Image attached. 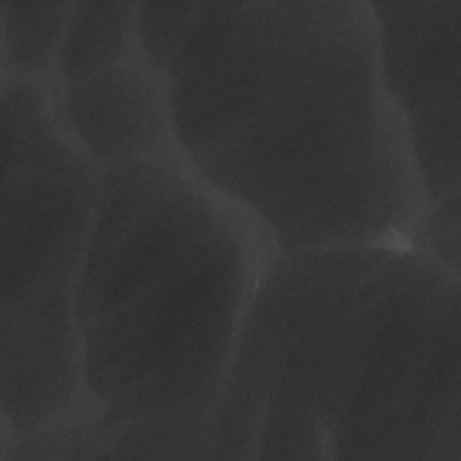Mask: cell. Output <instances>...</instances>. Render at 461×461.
Wrapping results in <instances>:
<instances>
[{
    "instance_id": "6da1fadb",
    "label": "cell",
    "mask_w": 461,
    "mask_h": 461,
    "mask_svg": "<svg viewBox=\"0 0 461 461\" xmlns=\"http://www.w3.org/2000/svg\"><path fill=\"white\" fill-rule=\"evenodd\" d=\"M166 79L182 164L274 252L407 243L423 193L371 2H202Z\"/></svg>"
},
{
    "instance_id": "7a4b0ae2",
    "label": "cell",
    "mask_w": 461,
    "mask_h": 461,
    "mask_svg": "<svg viewBox=\"0 0 461 461\" xmlns=\"http://www.w3.org/2000/svg\"><path fill=\"white\" fill-rule=\"evenodd\" d=\"M459 292L405 243L274 252L211 459L461 461Z\"/></svg>"
},
{
    "instance_id": "3957f363",
    "label": "cell",
    "mask_w": 461,
    "mask_h": 461,
    "mask_svg": "<svg viewBox=\"0 0 461 461\" xmlns=\"http://www.w3.org/2000/svg\"><path fill=\"white\" fill-rule=\"evenodd\" d=\"M272 254L180 158L101 169L74 312L83 459H211L221 389Z\"/></svg>"
},
{
    "instance_id": "277c9868",
    "label": "cell",
    "mask_w": 461,
    "mask_h": 461,
    "mask_svg": "<svg viewBox=\"0 0 461 461\" xmlns=\"http://www.w3.org/2000/svg\"><path fill=\"white\" fill-rule=\"evenodd\" d=\"M2 441L85 412L76 292L101 169L68 135L56 85L2 79Z\"/></svg>"
},
{
    "instance_id": "5b68a950",
    "label": "cell",
    "mask_w": 461,
    "mask_h": 461,
    "mask_svg": "<svg viewBox=\"0 0 461 461\" xmlns=\"http://www.w3.org/2000/svg\"><path fill=\"white\" fill-rule=\"evenodd\" d=\"M371 11L423 202L459 191L461 0L371 2Z\"/></svg>"
},
{
    "instance_id": "8992f818",
    "label": "cell",
    "mask_w": 461,
    "mask_h": 461,
    "mask_svg": "<svg viewBox=\"0 0 461 461\" xmlns=\"http://www.w3.org/2000/svg\"><path fill=\"white\" fill-rule=\"evenodd\" d=\"M56 104L68 135L99 169L180 158L166 74L140 50L83 79L56 85Z\"/></svg>"
},
{
    "instance_id": "52a82bcc",
    "label": "cell",
    "mask_w": 461,
    "mask_h": 461,
    "mask_svg": "<svg viewBox=\"0 0 461 461\" xmlns=\"http://www.w3.org/2000/svg\"><path fill=\"white\" fill-rule=\"evenodd\" d=\"M135 52L137 2H74L58 56L56 85L83 79Z\"/></svg>"
},
{
    "instance_id": "ba28073f",
    "label": "cell",
    "mask_w": 461,
    "mask_h": 461,
    "mask_svg": "<svg viewBox=\"0 0 461 461\" xmlns=\"http://www.w3.org/2000/svg\"><path fill=\"white\" fill-rule=\"evenodd\" d=\"M74 2L0 0L2 79L56 85V65Z\"/></svg>"
},
{
    "instance_id": "9c48e42d",
    "label": "cell",
    "mask_w": 461,
    "mask_h": 461,
    "mask_svg": "<svg viewBox=\"0 0 461 461\" xmlns=\"http://www.w3.org/2000/svg\"><path fill=\"white\" fill-rule=\"evenodd\" d=\"M405 245L429 259L432 265L459 277V191L423 202Z\"/></svg>"
},
{
    "instance_id": "30bf717a",
    "label": "cell",
    "mask_w": 461,
    "mask_h": 461,
    "mask_svg": "<svg viewBox=\"0 0 461 461\" xmlns=\"http://www.w3.org/2000/svg\"><path fill=\"white\" fill-rule=\"evenodd\" d=\"M202 2H137V43L140 54L166 74L182 47Z\"/></svg>"
}]
</instances>
